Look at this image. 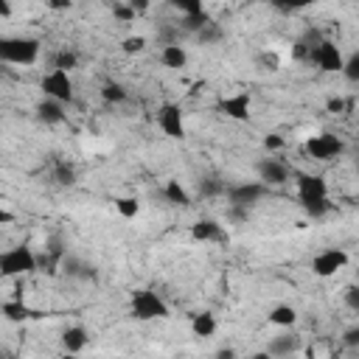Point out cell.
I'll use <instances>...</instances> for the list:
<instances>
[{
    "instance_id": "cell-1",
    "label": "cell",
    "mask_w": 359,
    "mask_h": 359,
    "mask_svg": "<svg viewBox=\"0 0 359 359\" xmlns=\"http://www.w3.org/2000/svg\"><path fill=\"white\" fill-rule=\"evenodd\" d=\"M292 177H294V191H297L300 208H303L311 219H323V216L331 210L325 177H323V174H309V171H292Z\"/></svg>"
},
{
    "instance_id": "cell-40",
    "label": "cell",
    "mask_w": 359,
    "mask_h": 359,
    "mask_svg": "<svg viewBox=\"0 0 359 359\" xmlns=\"http://www.w3.org/2000/svg\"><path fill=\"white\" fill-rule=\"evenodd\" d=\"M45 6H48L50 11H67V8L73 6V0H45Z\"/></svg>"
},
{
    "instance_id": "cell-31",
    "label": "cell",
    "mask_w": 359,
    "mask_h": 359,
    "mask_svg": "<svg viewBox=\"0 0 359 359\" xmlns=\"http://www.w3.org/2000/svg\"><path fill=\"white\" fill-rule=\"evenodd\" d=\"M174 11H180L182 17H188V14H199V11H205V0H165Z\"/></svg>"
},
{
    "instance_id": "cell-36",
    "label": "cell",
    "mask_w": 359,
    "mask_h": 359,
    "mask_svg": "<svg viewBox=\"0 0 359 359\" xmlns=\"http://www.w3.org/2000/svg\"><path fill=\"white\" fill-rule=\"evenodd\" d=\"M264 149L272 154V151H278V149H283V137L280 135H266L264 137Z\"/></svg>"
},
{
    "instance_id": "cell-28",
    "label": "cell",
    "mask_w": 359,
    "mask_h": 359,
    "mask_svg": "<svg viewBox=\"0 0 359 359\" xmlns=\"http://www.w3.org/2000/svg\"><path fill=\"white\" fill-rule=\"evenodd\" d=\"M143 50H146V36H143V34H129V36L121 39V53L137 56V53H143Z\"/></svg>"
},
{
    "instance_id": "cell-23",
    "label": "cell",
    "mask_w": 359,
    "mask_h": 359,
    "mask_svg": "<svg viewBox=\"0 0 359 359\" xmlns=\"http://www.w3.org/2000/svg\"><path fill=\"white\" fill-rule=\"evenodd\" d=\"M101 101L104 104H126L129 101V90L121 84V81H104L101 84Z\"/></svg>"
},
{
    "instance_id": "cell-29",
    "label": "cell",
    "mask_w": 359,
    "mask_h": 359,
    "mask_svg": "<svg viewBox=\"0 0 359 359\" xmlns=\"http://www.w3.org/2000/svg\"><path fill=\"white\" fill-rule=\"evenodd\" d=\"M53 67H59V70H76L79 67V53L73 50V48H62L56 56H53Z\"/></svg>"
},
{
    "instance_id": "cell-12",
    "label": "cell",
    "mask_w": 359,
    "mask_h": 359,
    "mask_svg": "<svg viewBox=\"0 0 359 359\" xmlns=\"http://www.w3.org/2000/svg\"><path fill=\"white\" fill-rule=\"evenodd\" d=\"M255 171H258V180L266 185V188H280V185H286L289 180H292V168L286 165V163H280L278 157H264L258 165H255Z\"/></svg>"
},
{
    "instance_id": "cell-25",
    "label": "cell",
    "mask_w": 359,
    "mask_h": 359,
    "mask_svg": "<svg viewBox=\"0 0 359 359\" xmlns=\"http://www.w3.org/2000/svg\"><path fill=\"white\" fill-rule=\"evenodd\" d=\"M323 36L317 34V31H306L297 42H294V59H306L309 62V56H311V50H314V45L320 42Z\"/></svg>"
},
{
    "instance_id": "cell-8",
    "label": "cell",
    "mask_w": 359,
    "mask_h": 359,
    "mask_svg": "<svg viewBox=\"0 0 359 359\" xmlns=\"http://www.w3.org/2000/svg\"><path fill=\"white\" fill-rule=\"evenodd\" d=\"M309 62L317 65V70H323V73H339L342 70V62H345V53H342V48L334 39H320L314 45Z\"/></svg>"
},
{
    "instance_id": "cell-22",
    "label": "cell",
    "mask_w": 359,
    "mask_h": 359,
    "mask_svg": "<svg viewBox=\"0 0 359 359\" xmlns=\"http://www.w3.org/2000/svg\"><path fill=\"white\" fill-rule=\"evenodd\" d=\"M163 199H165L168 205H174V208H191V194H188V188H185L180 180H165V185H163Z\"/></svg>"
},
{
    "instance_id": "cell-19",
    "label": "cell",
    "mask_w": 359,
    "mask_h": 359,
    "mask_svg": "<svg viewBox=\"0 0 359 359\" xmlns=\"http://www.w3.org/2000/svg\"><path fill=\"white\" fill-rule=\"evenodd\" d=\"M160 62H163V67H168V70H182V67L188 65V50H185V45H180V42H165V45L160 48Z\"/></svg>"
},
{
    "instance_id": "cell-37",
    "label": "cell",
    "mask_w": 359,
    "mask_h": 359,
    "mask_svg": "<svg viewBox=\"0 0 359 359\" xmlns=\"http://www.w3.org/2000/svg\"><path fill=\"white\" fill-rule=\"evenodd\" d=\"M126 6L135 11V17H140V14H146L151 8V0H126Z\"/></svg>"
},
{
    "instance_id": "cell-10",
    "label": "cell",
    "mask_w": 359,
    "mask_h": 359,
    "mask_svg": "<svg viewBox=\"0 0 359 359\" xmlns=\"http://www.w3.org/2000/svg\"><path fill=\"white\" fill-rule=\"evenodd\" d=\"M216 112H222L224 118L230 121H238V123H247L250 115H252V95L247 90H238V93H230V95H222L219 104H216Z\"/></svg>"
},
{
    "instance_id": "cell-27",
    "label": "cell",
    "mask_w": 359,
    "mask_h": 359,
    "mask_svg": "<svg viewBox=\"0 0 359 359\" xmlns=\"http://www.w3.org/2000/svg\"><path fill=\"white\" fill-rule=\"evenodd\" d=\"M314 3L317 0H269V6L275 11H280V14H297V11H303V8L314 6Z\"/></svg>"
},
{
    "instance_id": "cell-34",
    "label": "cell",
    "mask_w": 359,
    "mask_h": 359,
    "mask_svg": "<svg viewBox=\"0 0 359 359\" xmlns=\"http://www.w3.org/2000/svg\"><path fill=\"white\" fill-rule=\"evenodd\" d=\"M53 177H56L59 185H73V182H76V168H73L70 163H56Z\"/></svg>"
},
{
    "instance_id": "cell-7",
    "label": "cell",
    "mask_w": 359,
    "mask_h": 359,
    "mask_svg": "<svg viewBox=\"0 0 359 359\" xmlns=\"http://www.w3.org/2000/svg\"><path fill=\"white\" fill-rule=\"evenodd\" d=\"M348 261H351L348 250H342V247H325V250H320L311 258V272L317 278H334V275H339L348 266Z\"/></svg>"
},
{
    "instance_id": "cell-41",
    "label": "cell",
    "mask_w": 359,
    "mask_h": 359,
    "mask_svg": "<svg viewBox=\"0 0 359 359\" xmlns=\"http://www.w3.org/2000/svg\"><path fill=\"white\" fill-rule=\"evenodd\" d=\"M342 337H345V345H351V348H356V345H359V328H356V325H353V328H348Z\"/></svg>"
},
{
    "instance_id": "cell-20",
    "label": "cell",
    "mask_w": 359,
    "mask_h": 359,
    "mask_svg": "<svg viewBox=\"0 0 359 359\" xmlns=\"http://www.w3.org/2000/svg\"><path fill=\"white\" fill-rule=\"evenodd\" d=\"M266 323L275 325V328H294L297 323V309L292 303H275L269 311H266Z\"/></svg>"
},
{
    "instance_id": "cell-13",
    "label": "cell",
    "mask_w": 359,
    "mask_h": 359,
    "mask_svg": "<svg viewBox=\"0 0 359 359\" xmlns=\"http://www.w3.org/2000/svg\"><path fill=\"white\" fill-rule=\"evenodd\" d=\"M191 238L199 241V244H224L227 241V230L216 219H196L191 224Z\"/></svg>"
},
{
    "instance_id": "cell-16",
    "label": "cell",
    "mask_w": 359,
    "mask_h": 359,
    "mask_svg": "<svg viewBox=\"0 0 359 359\" xmlns=\"http://www.w3.org/2000/svg\"><path fill=\"white\" fill-rule=\"evenodd\" d=\"M0 314L8 320V323H28V320H34V317H39V311H34L20 294L17 297H11V300H6L3 306H0Z\"/></svg>"
},
{
    "instance_id": "cell-18",
    "label": "cell",
    "mask_w": 359,
    "mask_h": 359,
    "mask_svg": "<svg viewBox=\"0 0 359 359\" xmlns=\"http://www.w3.org/2000/svg\"><path fill=\"white\" fill-rule=\"evenodd\" d=\"M59 342H62V348H65L67 353H81V351L90 345V331H87L84 325H67V328L62 331Z\"/></svg>"
},
{
    "instance_id": "cell-6",
    "label": "cell",
    "mask_w": 359,
    "mask_h": 359,
    "mask_svg": "<svg viewBox=\"0 0 359 359\" xmlns=\"http://www.w3.org/2000/svg\"><path fill=\"white\" fill-rule=\"evenodd\" d=\"M39 90H42L45 98H53V101H62V104H70L73 101V79H70L67 70L50 67L39 79Z\"/></svg>"
},
{
    "instance_id": "cell-15",
    "label": "cell",
    "mask_w": 359,
    "mask_h": 359,
    "mask_svg": "<svg viewBox=\"0 0 359 359\" xmlns=\"http://www.w3.org/2000/svg\"><path fill=\"white\" fill-rule=\"evenodd\" d=\"M36 118L45 123V126H59L67 121V112H65V104L62 101H53V98H45L36 104Z\"/></svg>"
},
{
    "instance_id": "cell-17",
    "label": "cell",
    "mask_w": 359,
    "mask_h": 359,
    "mask_svg": "<svg viewBox=\"0 0 359 359\" xmlns=\"http://www.w3.org/2000/svg\"><path fill=\"white\" fill-rule=\"evenodd\" d=\"M300 345H303V339H300L294 331H283V334H278V337L269 339L266 353H269V356H292V353L300 351Z\"/></svg>"
},
{
    "instance_id": "cell-33",
    "label": "cell",
    "mask_w": 359,
    "mask_h": 359,
    "mask_svg": "<svg viewBox=\"0 0 359 359\" xmlns=\"http://www.w3.org/2000/svg\"><path fill=\"white\" fill-rule=\"evenodd\" d=\"M210 17H208V11H199V14H188V17H182V22H180V28L182 31H188V34H196L205 22H208Z\"/></svg>"
},
{
    "instance_id": "cell-14",
    "label": "cell",
    "mask_w": 359,
    "mask_h": 359,
    "mask_svg": "<svg viewBox=\"0 0 359 359\" xmlns=\"http://www.w3.org/2000/svg\"><path fill=\"white\" fill-rule=\"evenodd\" d=\"M59 269H62L67 278H76V280H95V278H98L95 266L87 264V261H81V258H76V255H62Z\"/></svg>"
},
{
    "instance_id": "cell-39",
    "label": "cell",
    "mask_w": 359,
    "mask_h": 359,
    "mask_svg": "<svg viewBox=\"0 0 359 359\" xmlns=\"http://www.w3.org/2000/svg\"><path fill=\"white\" fill-rule=\"evenodd\" d=\"M345 300H348V306H351L353 311H359V292H356V286H348V289H345Z\"/></svg>"
},
{
    "instance_id": "cell-24",
    "label": "cell",
    "mask_w": 359,
    "mask_h": 359,
    "mask_svg": "<svg viewBox=\"0 0 359 359\" xmlns=\"http://www.w3.org/2000/svg\"><path fill=\"white\" fill-rule=\"evenodd\" d=\"M115 210L121 219H137L140 216V199L137 196H115Z\"/></svg>"
},
{
    "instance_id": "cell-30",
    "label": "cell",
    "mask_w": 359,
    "mask_h": 359,
    "mask_svg": "<svg viewBox=\"0 0 359 359\" xmlns=\"http://www.w3.org/2000/svg\"><path fill=\"white\" fill-rule=\"evenodd\" d=\"M194 36H196L202 45H213V42H219V39H222V28H219L213 20H208V22H205Z\"/></svg>"
},
{
    "instance_id": "cell-2",
    "label": "cell",
    "mask_w": 359,
    "mask_h": 359,
    "mask_svg": "<svg viewBox=\"0 0 359 359\" xmlns=\"http://www.w3.org/2000/svg\"><path fill=\"white\" fill-rule=\"evenodd\" d=\"M42 53V42L36 36H0V62L31 67Z\"/></svg>"
},
{
    "instance_id": "cell-4",
    "label": "cell",
    "mask_w": 359,
    "mask_h": 359,
    "mask_svg": "<svg viewBox=\"0 0 359 359\" xmlns=\"http://www.w3.org/2000/svg\"><path fill=\"white\" fill-rule=\"evenodd\" d=\"M129 314L140 323H149V320H165L171 309L154 289H137L129 297Z\"/></svg>"
},
{
    "instance_id": "cell-44",
    "label": "cell",
    "mask_w": 359,
    "mask_h": 359,
    "mask_svg": "<svg viewBox=\"0 0 359 359\" xmlns=\"http://www.w3.org/2000/svg\"><path fill=\"white\" fill-rule=\"evenodd\" d=\"M11 222H14V213L0 205V227H6V224H11Z\"/></svg>"
},
{
    "instance_id": "cell-5",
    "label": "cell",
    "mask_w": 359,
    "mask_h": 359,
    "mask_svg": "<svg viewBox=\"0 0 359 359\" xmlns=\"http://www.w3.org/2000/svg\"><path fill=\"white\" fill-rule=\"evenodd\" d=\"M306 154L317 163H331V160H339L345 154V140L337 137L334 132H317L311 135L306 143H303Z\"/></svg>"
},
{
    "instance_id": "cell-42",
    "label": "cell",
    "mask_w": 359,
    "mask_h": 359,
    "mask_svg": "<svg viewBox=\"0 0 359 359\" xmlns=\"http://www.w3.org/2000/svg\"><path fill=\"white\" fill-rule=\"evenodd\" d=\"M261 62H264L266 70H278V56H275V53H264Z\"/></svg>"
},
{
    "instance_id": "cell-11",
    "label": "cell",
    "mask_w": 359,
    "mask_h": 359,
    "mask_svg": "<svg viewBox=\"0 0 359 359\" xmlns=\"http://www.w3.org/2000/svg\"><path fill=\"white\" fill-rule=\"evenodd\" d=\"M157 126H160V132L165 137L182 140L185 137V115H182V107L177 101H165L157 109Z\"/></svg>"
},
{
    "instance_id": "cell-9",
    "label": "cell",
    "mask_w": 359,
    "mask_h": 359,
    "mask_svg": "<svg viewBox=\"0 0 359 359\" xmlns=\"http://www.w3.org/2000/svg\"><path fill=\"white\" fill-rule=\"evenodd\" d=\"M266 194H269V188H266L261 180L236 182V185H227V188H224L227 202H230V205H236V208H252V205H255V202H261Z\"/></svg>"
},
{
    "instance_id": "cell-3",
    "label": "cell",
    "mask_w": 359,
    "mask_h": 359,
    "mask_svg": "<svg viewBox=\"0 0 359 359\" xmlns=\"http://www.w3.org/2000/svg\"><path fill=\"white\" fill-rule=\"evenodd\" d=\"M36 266L39 258L28 244H14L8 250H0V278H25L36 272Z\"/></svg>"
},
{
    "instance_id": "cell-21",
    "label": "cell",
    "mask_w": 359,
    "mask_h": 359,
    "mask_svg": "<svg viewBox=\"0 0 359 359\" xmlns=\"http://www.w3.org/2000/svg\"><path fill=\"white\" fill-rule=\"evenodd\" d=\"M216 328H219V320H216L213 311H196V314L191 317V334H194L196 339H208V337H213Z\"/></svg>"
},
{
    "instance_id": "cell-43",
    "label": "cell",
    "mask_w": 359,
    "mask_h": 359,
    "mask_svg": "<svg viewBox=\"0 0 359 359\" xmlns=\"http://www.w3.org/2000/svg\"><path fill=\"white\" fill-rule=\"evenodd\" d=\"M14 14V6H11V0H0V17L3 20H8Z\"/></svg>"
},
{
    "instance_id": "cell-32",
    "label": "cell",
    "mask_w": 359,
    "mask_h": 359,
    "mask_svg": "<svg viewBox=\"0 0 359 359\" xmlns=\"http://www.w3.org/2000/svg\"><path fill=\"white\" fill-rule=\"evenodd\" d=\"M351 84H356L359 81V53L353 50L351 56H345V62H342V70H339Z\"/></svg>"
},
{
    "instance_id": "cell-38",
    "label": "cell",
    "mask_w": 359,
    "mask_h": 359,
    "mask_svg": "<svg viewBox=\"0 0 359 359\" xmlns=\"http://www.w3.org/2000/svg\"><path fill=\"white\" fill-rule=\"evenodd\" d=\"M325 109H328V112H334V115H337V112H345V98L331 95V98L325 101Z\"/></svg>"
},
{
    "instance_id": "cell-35",
    "label": "cell",
    "mask_w": 359,
    "mask_h": 359,
    "mask_svg": "<svg viewBox=\"0 0 359 359\" xmlns=\"http://www.w3.org/2000/svg\"><path fill=\"white\" fill-rule=\"evenodd\" d=\"M112 17H115L118 22H135V20H137L135 11L126 6V0H115V3H112Z\"/></svg>"
},
{
    "instance_id": "cell-26",
    "label": "cell",
    "mask_w": 359,
    "mask_h": 359,
    "mask_svg": "<svg viewBox=\"0 0 359 359\" xmlns=\"http://www.w3.org/2000/svg\"><path fill=\"white\" fill-rule=\"evenodd\" d=\"M224 188H227V182H224L222 177H202V180H199V194H202L205 199L224 196Z\"/></svg>"
}]
</instances>
